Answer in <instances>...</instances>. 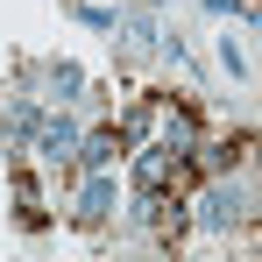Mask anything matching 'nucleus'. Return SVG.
<instances>
[{"label":"nucleus","mask_w":262,"mask_h":262,"mask_svg":"<svg viewBox=\"0 0 262 262\" xmlns=\"http://www.w3.org/2000/svg\"><path fill=\"white\" fill-rule=\"evenodd\" d=\"M135 184H142V199H156V191H163V184H191V163H184V149H170V142H163V149H142V163H135Z\"/></svg>","instance_id":"obj_1"},{"label":"nucleus","mask_w":262,"mask_h":262,"mask_svg":"<svg viewBox=\"0 0 262 262\" xmlns=\"http://www.w3.org/2000/svg\"><path fill=\"white\" fill-rule=\"evenodd\" d=\"M241 213V199H234V184H213L206 199H199V227H234Z\"/></svg>","instance_id":"obj_2"},{"label":"nucleus","mask_w":262,"mask_h":262,"mask_svg":"<svg viewBox=\"0 0 262 262\" xmlns=\"http://www.w3.org/2000/svg\"><path fill=\"white\" fill-rule=\"evenodd\" d=\"M121 142H128L121 128H99V135H85V149H78V156H85V170H99V163H114V149H121Z\"/></svg>","instance_id":"obj_3"},{"label":"nucleus","mask_w":262,"mask_h":262,"mask_svg":"<svg viewBox=\"0 0 262 262\" xmlns=\"http://www.w3.org/2000/svg\"><path fill=\"white\" fill-rule=\"evenodd\" d=\"M36 142H43V156H64L78 135H71V121H57V114H50V121H36Z\"/></svg>","instance_id":"obj_4"},{"label":"nucleus","mask_w":262,"mask_h":262,"mask_svg":"<svg viewBox=\"0 0 262 262\" xmlns=\"http://www.w3.org/2000/svg\"><path fill=\"white\" fill-rule=\"evenodd\" d=\"M106 206H114V184L99 177V184H92V191H85V220H106Z\"/></svg>","instance_id":"obj_5"}]
</instances>
